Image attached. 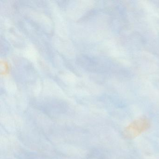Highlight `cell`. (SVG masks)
<instances>
[{"mask_svg":"<svg viewBox=\"0 0 159 159\" xmlns=\"http://www.w3.org/2000/svg\"><path fill=\"white\" fill-rule=\"evenodd\" d=\"M150 125V123L148 119L143 118L138 119L125 129L124 135L126 138L132 139L148 130Z\"/></svg>","mask_w":159,"mask_h":159,"instance_id":"cell-1","label":"cell"}]
</instances>
